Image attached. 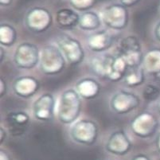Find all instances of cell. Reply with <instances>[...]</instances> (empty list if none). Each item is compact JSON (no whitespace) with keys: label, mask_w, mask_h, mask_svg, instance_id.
Listing matches in <instances>:
<instances>
[{"label":"cell","mask_w":160,"mask_h":160,"mask_svg":"<svg viewBox=\"0 0 160 160\" xmlns=\"http://www.w3.org/2000/svg\"><path fill=\"white\" fill-rule=\"evenodd\" d=\"M0 140H1V143L3 142V141L5 140L6 138H7V132H6L5 129L3 128V127H1L0 128Z\"/></svg>","instance_id":"cell-30"},{"label":"cell","mask_w":160,"mask_h":160,"mask_svg":"<svg viewBox=\"0 0 160 160\" xmlns=\"http://www.w3.org/2000/svg\"><path fill=\"white\" fill-rule=\"evenodd\" d=\"M156 146H157V148H158V151L160 152V132H159V133H158V138H157Z\"/></svg>","instance_id":"cell-33"},{"label":"cell","mask_w":160,"mask_h":160,"mask_svg":"<svg viewBox=\"0 0 160 160\" xmlns=\"http://www.w3.org/2000/svg\"><path fill=\"white\" fill-rule=\"evenodd\" d=\"M142 97L148 102L156 101L160 98V88L152 84L147 85L142 90Z\"/></svg>","instance_id":"cell-24"},{"label":"cell","mask_w":160,"mask_h":160,"mask_svg":"<svg viewBox=\"0 0 160 160\" xmlns=\"http://www.w3.org/2000/svg\"><path fill=\"white\" fill-rule=\"evenodd\" d=\"M154 33H155V38L158 40V42H160V21L158 22L156 24V26H155Z\"/></svg>","instance_id":"cell-29"},{"label":"cell","mask_w":160,"mask_h":160,"mask_svg":"<svg viewBox=\"0 0 160 160\" xmlns=\"http://www.w3.org/2000/svg\"><path fill=\"white\" fill-rule=\"evenodd\" d=\"M100 18L108 28L121 30L128 26V12L122 4H111L100 13Z\"/></svg>","instance_id":"cell-6"},{"label":"cell","mask_w":160,"mask_h":160,"mask_svg":"<svg viewBox=\"0 0 160 160\" xmlns=\"http://www.w3.org/2000/svg\"><path fill=\"white\" fill-rule=\"evenodd\" d=\"M18 38L17 30L8 23H2L0 26V44L2 47L11 46L15 43Z\"/></svg>","instance_id":"cell-22"},{"label":"cell","mask_w":160,"mask_h":160,"mask_svg":"<svg viewBox=\"0 0 160 160\" xmlns=\"http://www.w3.org/2000/svg\"><path fill=\"white\" fill-rule=\"evenodd\" d=\"M132 160H151L145 155H137L134 157Z\"/></svg>","instance_id":"cell-31"},{"label":"cell","mask_w":160,"mask_h":160,"mask_svg":"<svg viewBox=\"0 0 160 160\" xmlns=\"http://www.w3.org/2000/svg\"><path fill=\"white\" fill-rule=\"evenodd\" d=\"M80 16L73 10L63 8L56 13V22L61 28L72 29L79 25Z\"/></svg>","instance_id":"cell-18"},{"label":"cell","mask_w":160,"mask_h":160,"mask_svg":"<svg viewBox=\"0 0 160 160\" xmlns=\"http://www.w3.org/2000/svg\"><path fill=\"white\" fill-rule=\"evenodd\" d=\"M128 65L123 57L120 55L113 57L107 79L112 81H120L124 78L128 71Z\"/></svg>","instance_id":"cell-19"},{"label":"cell","mask_w":160,"mask_h":160,"mask_svg":"<svg viewBox=\"0 0 160 160\" xmlns=\"http://www.w3.org/2000/svg\"><path fill=\"white\" fill-rule=\"evenodd\" d=\"M13 88L16 95L18 97L29 98L38 92L39 88V82L33 77L25 76L15 80L13 85Z\"/></svg>","instance_id":"cell-14"},{"label":"cell","mask_w":160,"mask_h":160,"mask_svg":"<svg viewBox=\"0 0 160 160\" xmlns=\"http://www.w3.org/2000/svg\"><path fill=\"white\" fill-rule=\"evenodd\" d=\"M53 22L51 13L43 7H35L30 10L25 18L27 28L35 33H42L50 27Z\"/></svg>","instance_id":"cell-9"},{"label":"cell","mask_w":160,"mask_h":160,"mask_svg":"<svg viewBox=\"0 0 160 160\" xmlns=\"http://www.w3.org/2000/svg\"><path fill=\"white\" fill-rule=\"evenodd\" d=\"M120 56L123 58L130 69L139 67L142 62V50L139 40L136 36H128L120 42Z\"/></svg>","instance_id":"cell-8"},{"label":"cell","mask_w":160,"mask_h":160,"mask_svg":"<svg viewBox=\"0 0 160 160\" xmlns=\"http://www.w3.org/2000/svg\"><path fill=\"white\" fill-rule=\"evenodd\" d=\"M0 86H1V89H0V95L1 97H3L7 92V84L5 81H3L2 78H1V81H0Z\"/></svg>","instance_id":"cell-27"},{"label":"cell","mask_w":160,"mask_h":160,"mask_svg":"<svg viewBox=\"0 0 160 160\" xmlns=\"http://www.w3.org/2000/svg\"><path fill=\"white\" fill-rule=\"evenodd\" d=\"M8 130L14 136H19L25 133L30 122L28 113L23 111L10 112L6 118Z\"/></svg>","instance_id":"cell-13"},{"label":"cell","mask_w":160,"mask_h":160,"mask_svg":"<svg viewBox=\"0 0 160 160\" xmlns=\"http://www.w3.org/2000/svg\"><path fill=\"white\" fill-rule=\"evenodd\" d=\"M40 53L38 47L33 43H20L14 51V62L19 69H32L40 63Z\"/></svg>","instance_id":"cell-4"},{"label":"cell","mask_w":160,"mask_h":160,"mask_svg":"<svg viewBox=\"0 0 160 160\" xmlns=\"http://www.w3.org/2000/svg\"><path fill=\"white\" fill-rule=\"evenodd\" d=\"M3 47H1V62H2L3 61Z\"/></svg>","instance_id":"cell-34"},{"label":"cell","mask_w":160,"mask_h":160,"mask_svg":"<svg viewBox=\"0 0 160 160\" xmlns=\"http://www.w3.org/2000/svg\"><path fill=\"white\" fill-rule=\"evenodd\" d=\"M141 0H120V4L124 6L125 7H131L139 3Z\"/></svg>","instance_id":"cell-26"},{"label":"cell","mask_w":160,"mask_h":160,"mask_svg":"<svg viewBox=\"0 0 160 160\" xmlns=\"http://www.w3.org/2000/svg\"><path fill=\"white\" fill-rule=\"evenodd\" d=\"M77 90L69 88L64 91L57 104L56 114L58 120L71 125L78 121L82 109V100Z\"/></svg>","instance_id":"cell-1"},{"label":"cell","mask_w":160,"mask_h":160,"mask_svg":"<svg viewBox=\"0 0 160 160\" xmlns=\"http://www.w3.org/2000/svg\"><path fill=\"white\" fill-rule=\"evenodd\" d=\"M0 160H12L11 157L7 151L4 150H1L0 151Z\"/></svg>","instance_id":"cell-28"},{"label":"cell","mask_w":160,"mask_h":160,"mask_svg":"<svg viewBox=\"0 0 160 160\" xmlns=\"http://www.w3.org/2000/svg\"><path fill=\"white\" fill-rule=\"evenodd\" d=\"M56 109L57 103L54 96L49 92H46L33 102L32 112L36 120L47 122L53 120L56 114Z\"/></svg>","instance_id":"cell-10"},{"label":"cell","mask_w":160,"mask_h":160,"mask_svg":"<svg viewBox=\"0 0 160 160\" xmlns=\"http://www.w3.org/2000/svg\"><path fill=\"white\" fill-rule=\"evenodd\" d=\"M102 20L100 16L94 11H85L80 16L79 27L85 31L98 30L101 26Z\"/></svg>","instance_id":"cell-20"},{"label":"cell","mask_w":160,"mask_h":160,"mask_svg":"<svg viewBox=\"0 0 160 160\" xmlns=\"http://www.w3.org/2000/svg\"><path fill=\"white\" fill-rule=\"evenodd\" d=\"M12 1L13 0H0V4L3 7H7L12 3Z\"/></svg>","instance_id":"cell-32"},{"label":"cell","mask_w":160,"mask_h":160,"mask_svg":"<svg viewBox=\"0 0 160 160\" xmlns=\"http://www.w3.org/2000/svg\"><path fill=\"white\" fill-rule=\"evenodd\" d=\"M131 127L133 133L138 137L148 139L156 133L159 127V122L155 115L149 112H144L134 118Z\"/></svg>","instance_id":"cell-7"},{"label":"cell","mask_w":160,"mask_h":160,"mask_svg":"<svg viewBox=\"0 0 160 160\" xmlns=\"http://www.w3.org/2000/svg\"><path fill=\"white\" fill-rule=\"evenodd\" d=\"M112 58L113 57L111 55H104V56L92 58L90 61V66H91L92 70L97 76L107 78Z\"/></svg>","instance_id":"cell-21"},{"label":"cell","mask_w":160,"mask_h":160,"mask_svg":"<svg viewBox=\"0 0 160 160\" xmlns=\"http://www.w3.org/2000/svg\"><path fill=\"white\" fill-rule=\"evenodd\" d=\"M132 143L124 131L118 130L109 136L106 142V150L116 155H126L131 151Z\"/></svg>","instance_id":"cell-12"},{"label":"cell","mask_w":160,"mask_h":160,"mask_svg":"<svg viewBox=\"0 0 160 160\" xmlns=\"http://www.w3.org/2000/svg\"><path fill=\"white\" fill-rule=\"evenodd\" d=\"M110 104L112 109L117 114H128L139 107L140 99L132 92L122 90L113 95Z\"/></svg>","instance_id":"cell-11"},{"label":"cell","mask_w":160,"mask_h":160,"mask_svg":"<svg viewBox=\"0 0 160 160\" xmlns=\"http://www.w3.org/2000/svg\"><path fill=\"white\" fill-rule=\"evenodd\" d=\"M65 60L58 46L47 45L40 53V69L46 75H58L65 69Z\"/></svg>","instance_id":"cell-2"},{"label":"cell","mask_w":160,"mask_h":160,"mask_svg":"<svg viewBox=\"0 0 160 160\" xmlns=\"http://www.w3.org/2000/svg\"><path fill=\"white\" fill-rule=\"evenodd\" d=\"M57 46L63 53L66 62L77 65L85 58V50L80 41L68 34H62L57 38Z\"/></svg>","instance_id":"cell-5"},{"label":"cell","mask_w":160,"mask_h":160,"mask_svg":"<svg viewBox=\"0 0 160 160\" xmlns=\"http://www.w3.org/2000/svg\"><path fill=\"white\" fill-rule=\"evenodd\" d=\"M112 36L105 30L95 32L88 37L87 41L88 48L92 51L97 53L108 50L112 46Z\"/></svg>","instance_id":"cell-15"},{"label":"cell","mask_w":160,"mask_h":160,"mask_svg":"<svg viewBox=\"0 0 160 160\" xmlns=\"http://www.w3.org/2000/svg\"><path fill=\"white\" fill-rule=\"evenodd\" d=\"M70 136L73 141L79 144L91 146L97 139L98 127L93 120L89 119L78 120L72 124Z\"/></svg>","instance_id":"cell-3"},{"label":"cell","mask_w":160,"mask_h":160,"mask_svg":"<svg viewBox=\"0 0 160 160\" xmlns=\"http://www.w3.org/2000/svg\"><path fill=\"white\" fill-rule=\"evenodd\" d=\"M100 85L92 78H84L78 81L76 85V90L81 98L92 100L97 97L100 93Z\"/></svg>","instance_id":"cell-17"},{"label":"cell","mask_w":160,"mask_h":160,"mask_svg":"<svg viewBox=\"0 0 160 160\" xmlns=\"http://www.w3.org/2000/svg\"><path fill=\"white\" fill-rule=\"evenodd\" d=\"M146 77H145L144 69L139 67L132 68L128 71L124 77L125 84L129 87L136 88L144 83Z\"/></svg>","instance_id":"cell-23"},{"label":"cell","mask_w":160,"mask_h":160,"mask_svg":"<svg viewBox=\"0 0 160 160\" xmlns=\"http://www.w3.org/2000/svg\"><path fill=\"white\" fill-rule=\"evenodd\" d=\"M69 2L75 10L85 12L93 7L96 0H69Z\"/></svg>","instance_id":"cell-25"},{"label":"cell","mask_w":160,"mask_h":160,"mask_svg":"<svg viewBox=\"0 0 160 160\" xmlns=\"http://www.w3.org/2000/svg\"><path fill=\"white\" fill-rule=\"evenodd\" d=\"M157 109H158V114L160 116V98L158 100V106H157Z\"/></svg>","instance_id":"cell-35"},{"label":"cell","mask_w":160,"mask_h":160,"mask_svg":"<svg viewBox=\"0 0 160 160\" xmlns=\"http://www.w3.org/2000/svg\"><path fill=\"white\" fill-rule=\"evenodd\" d=\"M142 69L160 80V48H154L146 53L142 58Z\"/></svg>","instance_id":"cell-16"}]
</instances>
